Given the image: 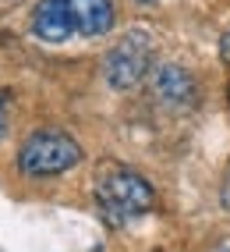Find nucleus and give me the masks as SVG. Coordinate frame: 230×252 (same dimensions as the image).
<instances>
[{
  "label": "nucleus",
  "instance_id": "f257e3e1",
  "mask_svg": "<svg viewBox=\"0 0 230 252\" xmlns=\"http://www.w3.org/2000/svg\"><path fill=\"white\" fill-rule=\"evenodd\" d=\"M156 203L153 185L145 181L142 174L128 171V167H103L100 178H96V206H100L103 220L110 227H121L135 217L149 213Z\"/></svg>",
  "mask_w": 230,
  "mask_h": 252
},
{
  "label": "nucleus",
  "instance_id": "f03ea898",
  "mask_svg": "<svg viewBox=\"0 0 230 252\" xmlns=\"http://www.w3.org/2000/svg\"><path fill=\"white\" fill-rule=\"evenodd\" d=\"M81 160V146L68 135V131H57V128H43V131H32V135L22 142L18 149V167L28 178H53L64 174Z\"/></svg>",
  "mask_w": 230,
  "mask_h": 252
},
{
  "label": "nucleus",
  "instance_id": "7ed1b4c3",
  "mask_svg": "<svg viewBox=\"0 0 230 252\" xmlns=\"http://www.w3.org/2000/svg\"><path fill=\"white\" fill-rule=\"evenodd\" d=\"M153 71V39L145 29H131L124 39L110 46L103 61V75L113 89H135Z\"/></svg>",
  "mask_w": 230,
  "mask_h": 252
},
{
  "label": "nucleus",
  "instance_id": "20e7f679",
  "mask_svg": "<svg viewBox=\"0 0 230 252\" xmlns=\"http://www.w3.org/2000/svg\"><path fill=\"white\" fill-rule=\"evenodd\" d=\"M153 93L167 107H191L195 103V78L180 64H159L153 68Z\"/></svg>",
  "mask_w": 230,
  "mask_h": 252
},
{
  "label": "nucleus",
  "instance_id": "39448f33",
  "mask_svg": "<svg viewBox=\"0 0 230 252\" xmlns=\"http://www.w3.org/2000/svg\"><path fill=\"white\" fill-rule=\"evenodd\" d=\"M71 14V25H75V36H106L113 29V0H64Z\"/></svg>",
  "mask_w": 230,
  "mask_h": 252
},
{
  "label": "nucleus",
  "instance_id": "423d86ee",
  "mask_svg": "<svg viewBox=\"0 0 230 252\" xmlns=\"http://www.w3.org/2000/svg\"><path fill=\"white\" fill-rule=\"evenodd\" d=\"M32 32H36L43 43H68L75 36L68 4H64V0H39L36 11H32Z\"/></svg>",
  "mask_w": 230,
  "mask_h": 252
},
{
  "label": "nucleus",
  "instance_id": "0eeeda50",
  "mask_svg": "<svg viewBox=\"0 0 230 252\" xmlns=\"http://www.w3.org/2000/svg\"><path fill=\"white\" fill-rule=\"evenodd\" d=\"M220 57H223V64H230V29L223 32V39H220Z\"/></svg>",
  "mask_w": 230,
  "mask_h": 252
},
{
  "label": "nucleus",
  "instance_id": "6e6552de",
  "mask_svg": "<svg viewBox=\"0 0 230 252\" xmlns=\"http://www.w3.org/2000/svg\"><path fill=\"white\" fill-rule=\"evenodd\" d=\"M4 131H7V110H4V99H0V139H4Z\"/></svg>",
  "mask_w": 230,
  "mask_h": 252
},
{
  "label": "nucleus",
  "instance_id": "1a4fd4ad",
  "mask_svg": "<svg viewBox=\"0 0 230 252\" xmlns=\"http://www.w3.org/2000/svg\"><path fill=\"white\" fill-rule=\"evenodd\" d=\"M223 206H227V210H230V178H227V181H223Z\"/></svg>",
  "mask_w": 230,
  "mask_h": 252
},
{
  "label": "nucleus",
  "instance_id": "9d476101",
  "mask_svg": "<svg viewBox=\"0 0 230 252\" xmlns=\"http://www.w3.org/2000/svg\"><path fill=\"white\" fill-rule=\"evenodd\" d=\"M227 96H230V86H227Z\"/></svg>",
  "mask_w": 230,
  "mask_h": 252
}]
</instances>
